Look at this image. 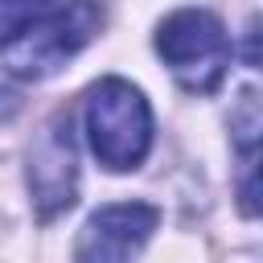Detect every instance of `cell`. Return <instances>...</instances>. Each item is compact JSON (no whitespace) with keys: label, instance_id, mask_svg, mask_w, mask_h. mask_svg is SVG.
<instances>
[{"label":"cell","instance_id":"obj_4","mask_svg":"<svg viewBox=\"0 0 263 263\" xmlns=\"http://www.w3.org/2000/svg\"><path fill=\"white\" fill-rule=\"evenodd\" d=\"M160 214L148 201H111L99 205L78 238H74V263H136L148 247Z\"/></svg>","mask_w":263,"mask_h":263},{"label":"cell","instance_id":"obj_6","mask_svg":"<svg viewBox=\"0 0 263 263\" xmlns=\"http://www.w3.org/2000/svg\"><path fill=\"white\" fill-rule=\"evenodd\" d=\"M58 0H0V49H8L29 25H37Z\"/></svg>","mask_w":263,"mask_h":263},{"label":"cell","instance_id":"obj_5","mask_svg":"<svg viewBox=\"0 0 263 263\" xmlns=\"http://www.w3.org/2000/svg\"><path fill=\"white\" fill-rule=\"evenodd\" d=\"M29 193L41 218L74 205L78 193V152L70 136V115H53L29 148Z\"/></svg>","mask_w":263,"mask_h":263},{"label":"cell","instance_id":"obj_2","mask_svg":"<svg viewBox=\"0 0 263 263\" xmlns=\"http://www.w3.org/2000/svg\"><path fill=\"white\" fill-rule=\"evenodd\" d=\"M156 53L189 95H210L222 86L234 49L210 8H177L156 25Z\"/></svg>","mask_w":263,"mask_h":263},{"label":"cell","instance_id":"obj_3","mask_svg":"<svg viewBox=\"0 0 263 263\" xmlns=\"http://www.w3.org/2000/svg\"><path fill=\"white\" fill-rule=\"evenodd\" d=\"M103 29V4L99 0H66L53 4L37 25H29L4 53L8 74L16 78H49L70 58H78Z\"/></svg>","mask_w":263,"mask_h":263},{"label":"cell","instance_id":"obj_7","mask_svg":"<svg viewBox=\"0 0 263 263\" xmlns=\"http://www.w3.org/2000/svg\"><path fill=\"white\" fill-rule=\"evenodd\" d=\"M230 127H234V136H238V148H242L247 156H255V140H259V127H263L255 90H242V99H238V111L230 115Z\"/></svg>","mask_w":263,"mask_h":263},{"label":"cell","instance_id":"obj_1","mask_svg":"<svg viewBox=\"0 0 263 263\" xmlns=\"http://www.w3.org/2000/svg\"><path fill=\"white\" fill-rule=\"evenodd\" d=\"M82 132L95 160L111 173H132L152 148V107L127 78H103L90 86L82 107Z\"/></svg>","mask_w":263,"mask_h":263}]
</instances>
